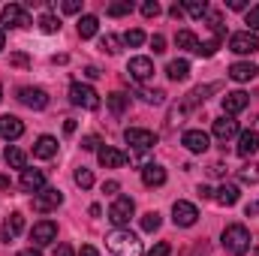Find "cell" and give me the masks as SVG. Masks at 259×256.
<instances>
[{
    "instance_id": "6da1fadb",
    "label": "cell",
    "mask_w": 259,
    "mask_h": 256,
    "mask_svg": "<svg viewBox=\"0 0 259 256\" xmlns=\"http://www.w3.org/2000/svg\"><path fill=\"white\" fill-rule=\"evenodd\" d=\"M106 247L115 256H142V241L130 229H115L106 235Z\"/></svg>"
},
{
    "instance_id": "7a4b0ae2",
    "label": "cell",
    "mask_w": 259,
    "mask_h": 256,
    "mask_svg": "<svg viewBox=\"0 0 259 256\" xmlns=\"http://www.w3.org/2000/svg\"><path fill=\"white\" fill-rule=\"evenodd\" d=\"M223 247H226L229 253H235V256L247 253V250H250V229L241 226V223L226 226V229H223Z\"/></svg>"
},
{
    "instance_id": "3957f363",
    "label": "cell",
    "mask_w": 259,
    "mask_h": 256,
    "mask_svg": "<svg viewBox=\"0 0 259 256\" xmlns=\"http://www.w3.org/2000/svg\"><path fill=\"white\" fill-rule=\"evenodd\" d=\"M69 100H72V106H81V109H88V112H97V109H100V94H97L91 84H81V81H75V84L69 88Z\"/></svg>"
},
{
    "instance_id": "277c9868",
    "label": "cell",
    "mask_w": 259,
    "mask_h": 256,
    "mask_svg": "<svg viewBox=\"0 0 259 256\" xmlns=\"http://www.w3.org/2000/svg\"><path fill=\"white\" fill-rule=\"evenodd\" d=\"M133 211H136V202H133L130 196H118V199L112 202V208H109V220H112L118 229H124L130 223V217H133Z\"/></svg>"
},
{
    "instance_id": "5b68a950",
    "label": "cell",
    "mask_w": 259,
    "mask_h": 256,
    "mask_svg": "<svg viewBox=\"0 0 259 256\" xmlns=\"http://www.w3.org/2000/svg\"><path fill=\"white\" fill-rule=\"evenodd\" d=\"M124 139H127V145L133 151H151L154 145H157V133H151V130H142V127H130L124 133Z\"/></svg>"
},
{
    "instance_id": "8992f818",
    "label": "cell",
    "mask_w": 259,
    "mask_h": 256,
    "mask_svg": "<svg viewBox=\"0 0 259 256\" xmlns=\"http://www.w3.org/2000/svg\"><path fill=\"white\" fill-rule=\"evenodd\" d=\"M229 52H235V55H253V52H259V36L250 33V30L232 33L229 36Z\"/></svg>"
},
{
    "instance_id": "52a82bcc",
    "label": "cell",
    "mask_w": 259,
    "mask_h": 256,
    "mask_svg": "<svg viewBox=\"0 0 259 256\" xmlns=\"http://www.w3.org/2000/svg\"><path fill=\"white\" fill-rule=\"evenodd\" d=\"M58 205H64V193L55 190V187H46V190L33 193V211L46 214V211H55Z\"/></svg>"
},
{
    "instance_id": "ba28073f",
    "label": "cell",
    "mask_w": 259,
    "mask_h": 256,
    "mask_svg": "<svg viewBox=\"0 0 259 256\" xmlns=\"http://www.w3.org/2000/svg\"><path fill=\"white\" fill-rule=\"evenodd\" d=\"M0 24H3V27H27V24H30V15L24 12V6L9 3V6L0 9Z\"/></svg>"
},
{
    "instance_id": "9c48e42d",
    "label": "cell",
    "mask_w": 259,
    "mask_h": 256,
    "mask_svg": "<svg viewBox=\"0 0 259 256\" xmlns=\"http://www.w3.org/2000/svg\"><path fill=\"white\" fill-rule=\"evenodd\" d=\"M58 238V223H52V220H39V223H33V229H30V241H33V247H46V244H52Z\"/></svg>"
},
{
    "instance_id": "30bf717a",
    "label": "cell",
    "mask_w": 259,
    "mask_h": 256,
    "mask_svg": "<svg viewBox=\"0 0 259 256\" xmlns=\"http://www.w3.org/2000/svg\"><path fill=\"white\" fill-rule=\"evenodd\" d=\"M172 220H175V226H193L196 220H199V211H196L193 202L178 199V202L172 205Z\"/></svg>"
},
{
    "instance_id": "8fae6325",
    "label": "cell",
    "mask_w": 259,
    "mask_h": 256,
    "mask_svg": "<svg viewBox=\"0 0 259 256\" xmlns=\"http://www.w3.org/2000/svg\"><path fill=\"white\" fill-rule=\"evenodd\" d=\"M18 100H21L27 109H36V112L49 106V94H46L42 88H21V91H18Z\"/></svg>"
},
{
    "instance_id": "7c38bea8",
    "label": "cell",
    "mask_w": 259,
    "mask_h": 256,
    "mask_svg": "<svg viewBox=\"0 0 259 256\" xmlns=\"http://www.w3.org/2000/svg\"><path fill=\"white\" fill-rule=\"evenodd\" d=\"M97 160H100V166H106V169H121V166L127 163V154L118 151V148H112V145H103V148L97 151Z\"/></svg>"
},
{
    "instance_id": "4fadbf2b",
    "label": "cell",
    "mask_w": 259,
    "mask_h": 256,
    "mask_svg": "<svg viewBox=\"0 0 259 256\" xmlns=\"http://www.w3.org/2000/svg\"><path fill=\"white\" fill-rule=\"evenodd\" d=\"M181 145H184L187 151H193V154H205L208 145H211V139H208V133H202V130H187V133L181 136Z\"/></svg>"
},
{
    "instance_id": "5bb4252c",
    "label": "cell",
    "mask_w": 259,
    "mask_h": 256,
    "mask_svg": "<svg viewBox=\"0 0 259 256\" xmlns=\"http://www.w3.org/2000/svg\"><path fill=\"white\" fill-rule=\"evenodd\" d=\"M127 72H130V78H136V81H148L154 75V61L151 58H130Z\"/></svg>"
},
{
    "instance_id": "9a60e30c",
    "label": "cell",
    "mask_w": 259,
    "mask_h": 256,
    "mask_svg": "<svg viewBox=\"0 0 259 256\" xmlns=\"http://www.w3.org/2000/svg\"><path fill=\"white\" fill-rule=\"evenodd\" d=\"M247 103H250V97H247L244 91H232V94H226V97H223V112H226V118H232V115L244 112V109H247Z\"/></svg>"
},
{
    "instance_id": "2e32d148",
    "label": "cell",
    "mask_w": 259,
    "mask_h": 256,
    "mask_svg": "<svg viewBox=\"0 0 259 256\" xmlns=\"http://www.w3.org/2000/svg\"><path fill=\"white\" fill-rule=\"evenodd\" d=\"M235 136H238V121H232V118H226V115L214 121V139L223 142V148H226V142L235 139Z\"/></svg>"
},
{
    "instance_id": "e0dca14e",
    "label": "cell",
    "mask_w": 259,
    "mask_h": 256,
    "mask_svg": "<svg viewBox=\"0 0 259 256\" xmlns=\"http://www.w3.org/2000/svg\"><path fill=\"white\" fill-rule=\"evenodd\" d=\"M21 190L24 193L46 190V175H42V169H24V172H21Z\"/></svg>"
},
{
    "instance_id": "ac0fdd59",
    "label": "cell",
    "mask_w": 259,
    "mask_h": 256,
    "mask_svg": "<svg viewBox=\"0 0 259 256\" xmlns=\"http://www.w3.org/2000/svg\"><path fill=\"white\" fill-rule=\"evenodd\" d=\"M142 184L145 187H163L166 184V169L157 163H145L142 166Z\"/></svg>"
},
{
    "instance_id": "d6986e66",
    "label": "cell",
    "mask_w": 259,
    "mask_h": 256,
    "mask_svg": "<svg viewBox=\"0 0 259 256\" xmlns=\"http://www.w3.org/2000/svg\"><path fill=\"white\" fill-rule=\"evenodd\" d=\"M21 133H24V124L15 115H0V136L3 139L15 142V139H21Z\"/></svg>"
},
{
    "instance_id": "ffe728a7",
    "label": "cell",
    "mask_w": 259,
    "mask_h": 256,
    "mask_svg": "<svg viewBox=\"0 0 259 256\" xmlns=\"http://www.w3.org/2000/svg\"><path fill=\"white\" fill-rule=\"evenodd\" d=\"M58 154V139L55 136H39L36 145H33V157L36 160H52Z\"/></svg>"
},
{
    "instance_id": "44dd1931",
    "label": "cell",
    "mask_w": 259,
    "mask_h": 256,
    "mask_svg": "<svg viewBox=\"0 0 259 256\" xmlns=\"http://www.w3.org/2000/svg\"><path fill=\"white\" fill-rule=\"evenodd\" d=\"M259 151V133L256 130H244L238 136V157H250Z\"/></svg>"
},
{
    "instance_id": "7402d4cb",
    "label": "cell",
    "mask_w": 259,
    "mask_h": 256,
    "mask_svg": "<svg viewBox=\"0 0 259 256\" xmlns=\"http://www.w3.org/2000/svg\"><path fill=\"white\" fill-rule=\"evenodd\" d=\"M259 66L250 64V61H238V64L229 66V78H235V81H250V78H256Z\"/></svg>"
},
{
    "instance_id": "603a6c76",
    "label": "cell",
    "mask_w": 259,
    "mask_h": 256,
    "mask_svg": "<svg viewBox=\"0 0 259 256\" xmlns=\"http://www.w3.org/2000/svg\"><path fill=\"white\" fill-rule=\"evenodd\" d=\"M21 229H24V217L15 211V214H9V217L3 220V229H0V235H3V241L9 244V241H12V238L21 232Z\"/></svg>"
},
{
    "instance_id": "cb8c5ba5",
    "label": "cell",
    "mask_w": 259,
    "mask_h": 256,
    "mask_svg": "<svg viewBox=\"0 0 259 256\" xmlns=\"http://www.w3.org/2000/svg\"><path fill=\"white\" fill-rule=\"evenodd\" d=\"M238 196H241V190H238L235 184H223V187H217V190H214L217 205H223V208H232V205L238 202Z\"/></svg>"
},
{
    "instance_id": "d4e9b609",
    "label": "cell",
    "mask_w": 259,
    "mask_h": 256,
    "mask_svg": "<svg viewBox=\"0 0 259 256\" xmlns=\"http://www.w3.org/2000/svg\"><path fill=\"white\" fill-rule=\"evenodd\" d=\"M106 106H109L112 115H124V112L130 109V97L127 94H121V91H115V94L106 97Z\"/></svg>"
},
{
    "instance_id": "484cf974",
    "label": "cell",
    "mask_w": 259,
    "mask_h": 256,
    "mask_svg": "<svg viewBox=\"0 0 259 256\" xmlns=\"http://www.w3.org/2000/svg\"><path fill=\"white\" fill-rule=\"evenodd\" d=\"M97 27H100L97 15H81V18H78V36H81V39L97 36Z\"/></svg>"
},
{
    "instance_id": "4316f807",
    "label": "cell",
    "mask_w": 259,
    "mask_h": 256,
    "mask_svg": "<svg viewBox=\"0 0 259 256\" xmlns=\"http://www.w3.org/2000/svg\"><path fill=\"white\" fill-rule=\"evenodd\" d=\"M166 75H169L172 81H187V75H190V64H187V61H172V64L166 66Z\"/></svg>"
},
{
    "instance_id": "83f0119b",
    "label": "cell",
    "mask_w": 259,
    "mask_h": 256,
    "mask_svg": "<svg viewBox=\"0 0 259 256\" xmlns=\"http://www.w3.org/2000/svg\"><path fill=\"white\" fill-rule=\"evenodd\" d=\"M6 163L12 166V169H27V157H24V151L21 148H6Z\"/></svg>"
},
{
    "instance_id": "f1b7e54d",
    "label": "cell",
    "mask_w": 259,
    "mask_h": 256,
    "mask_svg": "<svg viewBox=\"0 0 259 256\" xmlns=\"http://www.w3.org/2000/svg\"><path fill=\"white\" fill-rule=\"evenodd\" d=\"M175 42H178L181 49H187V52H193V55H196V49H199V39H196V33H193V30H178V36H175Z\"/></svg>"
},
{
    "instance_id": "f546056e",
    "label": "cell",
    "mask_w": 259,
    "mask_h": 256,
    "mask_svg": "<svg viewBox=\"0 0 259 256\" xmlns=\"http://www.w3.org/2000/svg\"><path fill=\"white\" fill-rule=\"evenodd\" d=\"M100 49H103L106 55H121V39H118L115 33H106V36L100 39Z\"/></svg>"
},
{
    "instance_id": "4dcf8cb0",
    "label": "cell",
    "mask_w": 259,
    "mask_h": 256,
    "mask_svg": "<svg viewBox=\"0 0 259 256\" xmlns=\"http://www.w3.org/2000/svg\"><path fill=\"white\" fill-rule=\"evenodd\" d=\"M238 178H241L244 184H259V166H256V163L241 166V169H238Z\"/></svg>"
},
{
    "instance_id": "1f68e13d",
    "label": "cell",
    "mask_w": 259,
    "mask_h": 256,
    "mask_svg": "<svg viewBox=\"0 0 259 256\" xmlns=\"http://www.w3.org/2000/svg\"><path fill=\"white\" fill-rule=\"evenodd\" d=\"M184 9H187L193 18H205V15H208V3H205V0H187Z\"/></svg>"
},
{
    "instance_id": "d6a6232c",
    "label": "cell",
    "mask_w": 259,
    "mask_h": 256,
    "mask_svg": "<svg viewBox=\"0 0 259 256\" xmlns=\"http://www.w3.org/2000/svg\"><path fill=\"white\" fill-rule=\"evenodd\" d=\"M106 12H109L112 18H121V15H130V12H133V3H130V0H118V3H112Z\"/></svg>"
},
{
    "instance_id": "836d02e7",
    "label": "cell",
    "mask_w": 259,
    "mask_h": 256,
    "mask_svg": "<svg viewBox=\"0 0 259 256\" xmlns=\"http://www.w3.org/2000/svg\"><path fill=\"white\" fill-rule=\"evenodd\" d=\"M39 30H42V33H58V30H61V18L42 15V18H39Z\"/></svg>"
},
{
    "instance_id": "e575fe53",
    "label": "cell",
    "mask_w": 259,
    "mask_h": 256,
    "mask_svg": "<svg viewBox=\"0 0 259 256\" xmlns=\"http://www.w3.org/2000/svg\"><path fill=\"white\" fill-rule=\"evenodd\" d=\"M217 49H220V36H214V39H208V42H199L196 55H199V58H211Z\"/></svg>"
},
{
    "instance_id": "d590c367",
    "label": "cell",
    "mask_w": 259,
    "mask_h": 256,
    "mask_svg": "<svg viewBox=\"0 0 259 256\" xmlns=\"http://www.w3.org/2000/svg\"><path fill=\"white\" fill-rule=\"evenodd\" d=\"M75 184H78L81 190L94 187V172H91V169H84V166H81V169H75Z\"/></svg>"
},
{
    "instance_id": "8d00e7d4",
    "label": "cell",
    "mask_w": 259,
    "mask_h": 256,
    "mask_svg": "<svg viewBox=\"0 0 259 256\" xmlns=\"http://www.w3.org/2000/svg\"><path fill=\"white\" fill-rule=\"evenodd\" d=\"M142 229H145V232H157V229H160V214H157V211H148V214L142 217Z\"/></svg>"
},
{
    "instance_id": "74e56055",
    "label": "cell",
    "mask_w": 259,
    "mask_h": 256,
    "mask_svg": "<svg viewBox=\"0 0 259 256\" xmlns=\"http://www.w3.org/2000/svg\"><path fill=\"white\" fill-rule=\"evenodd\" d=\"M124 42H127V46H133V49H139V46L145 42V33H142L139 27H133V30H127V33H124Z\"/></svg>"
},
{
    "instance_id": "f35d334b",
    "label": "cell",
    "mask_w": 259,
    "mask_h": 256,
    "mask_svg": "<svg viewBox=\"0 0 259 256\" xmlns=\"http://www.w3.org/2000/svg\"><path fill=\"white\" fill-rule=\"evenodd\" d=\"M139 97H142V100H145L148 106H160L166 94H163V91H139Z\"/></svg>"
},
{
    "instance_id": "ab89813d",
    "label": "cell",
    "mask_w": 259,
    "mask_h": 256,
    "mask_svg": "<svg viewBox=\"0 0 259 256\" xmlns=\"http://www.w3.org/2000/svg\"><path fill=\"white\" fill-rule=\"evenodd\" d=\"M160 12H163V9H160L157 0H145V3H142V15H145V18H157Z\"/></svg>"
},
{
    "instance_id": "60d3db41",
    "label": "cell",
    "mask_w": 259,
    "mask_h": 256,
    "mask_svg": "<svg viewBox=\"0 0 259 256\" xmlns=\"http://www.w3.org/2000/svg\"><path fill=\"white\" fill-rule=\"evenodd\" d=\"M244 21H247V30H250V33L259 30V6H250V9H247V18H244Z\"/></svg>"
},
{
    "instance_id": "b9f144b4",
    "label": "cell",
    "mask_w": 259,
    "mask_h": 256,
    "mask_svg": "<svg viewBox=\"0 0 259 256\" xmlns=\"http://www.w3.org/2000/svg\"><path fill=\"white\" fill-rule=\"evenodd\" d=\"M151 49H154V55H163L166 52V36L163 33H154L151 36Z\"/></svg>"
},
{
    "instance_id": "7bdbcfd3",
    "label": "cell",
    "mask_w": 259,
    "mask_h": 256,
    "mask_svg": "<svg viewBox=\"0 0 259 256\" xmlns=\"http://www.w3.org/2000/svg\"><path fill=\"white\" fill-rule=\"evenodd\" d=\"M172 253V244L169 241H160V244H154L151 250H148V256H169Z\"/></svg>"
},
{
    "instance_id": "ee69618b",
    "label": "cell",
    "mask_w": 259,
    "mask_h": 256,
    "mask_svg": "<svg viewBox=\"0 0 259 256\" xmlns=\"http://www.w3.org/2000/svg\"><path fill=\"white\" fill-rule=\"evenodd\" d=\"M61 9H64L66 15H75V12H81V0H64Z\"/></svg>"
},
{
    "instance_id": "f6af8a7d",
    "label": "cell",
    "mask_w": 259,
    "mask_h": 256,
    "mask_svg": "<svg viewBox=\"0 0 259 256\" xmlns=\"http://www.w3.org/2000/svg\"><path fill=\"white\" fill-rule=\"evenodd\" d=\"M81 148H84V151H97V148H100V139H97V136H88V139H81Z\"/></svg>"
},
{
    "instance_id": "bcb514c9",
    "label": "cell",
    "mask_w": 259,
    "mask_h": 256,
    "mask_svg": "<svg viewBox=\"0 0 259 256\" xmlns=\"http://www.w3.org/2000/svg\"><path fill=\"white\" fill-rule=\"evenodd\" d=\"M9 61H12L15 66H27V64H30V61H27V55H12Z\"/></svg>"
},
{
    "instance_id": "7dc6e473",
    "label": "cell",
    "mask_w": 259,
    "mask_h": 256,
    "mask_svg": "<svg viewBox=\"0 0 259 256\" xmlns=\"http://www.w3.org/2000/svg\"><path fill=\"white\" fill-rule=\"evenodd\" d=\"M55 256H75V253H72V247H69V244H58Z\"/></svg>"
},
{
    "instance_id": "c3c4849f",
    "label": "cell",
    "mask_w": 259,
    "mask_h": 256,
    "mask_svg": "<svg viewBox=\"0 0 259 256\" xmlns=\"http://www.w3.org/2000/svg\"><path fill=\"white\" fill-rule=\"evenodd\" d=\"M118 190H121L118 181H106V184H103V193H118Z\"/></svg>"
},
{
    "instance_id": "681fc988",
    "label": "cell",
    "mask_w": 259,
    "mask_h": 256,
    "mask_svg": "<svg viewBox=\"0 0 259 256\" xmlns=\"http://www.w3.org/2000/svg\"><path fill=\"white\" fill-rule=\"evenodd\" d=\"M208 172H211V175H214V178H220V175H223V172H226V166H223V163H214V166H211V169H208Z\"/></svg>"
},
{
    "instance_id": "f907efd6",
    "label": "cell",
    "mask_w": 259,
    "mask_h": 256,
    "mask_svg": "<svg viewBox=\"0 0 259 256\" xmlns=\"http://www.w3.org/2000/svg\"><path fill=\"white\" fill-rule=\"evenodd\" d=\"M78 256H100V250H97V247H91V244H84V247L78 250Z\"/></svg>"
},
{
    "instance_id": "816d5d0a",
    "label": "cell",
    "mask_w": 259,
    "mask_h": 256,
    "mask_svg": "<svg viewBox=\"0 0 259 256\" xmlns=\"http://www.w3.org/2000/svg\"><path fill=\"white\" fill-rule=\"evenodd\" d=\"M169 15H172V18H181V15H184V6H178V3L169 6Z\"/></svg>"
},
{
    "instance_id": "f5cc1de1",
    "label": "cell",
    "mask_w": 259,
    "mask_h": 256,
    "mask_svg": "<svg viewBox=\"0 0 259 256\" xmlns=\"http://www.w3.org/2000/svg\"><path fill=\"white\" fill-rule=\"evenodd\" d=\"M84 78H100V69L97 66H84Z\"/></svg>"
},
{
    "instance_id": "db71d44e",
    "label": "cell",
    "mask_w": 259,
    "mask_h": 256,
    "mask_svg": "<svg viewBox=\"0 0 259 256\" xmlns=\"http://www.w3.org/2000/svg\"><path fill=\"white\" fill-rule=\"evenodd\" d=\"M226 6H229V9H244V6H247V0H229Z\"/></svg>"
},
{
    "instance_id": "11a10c76",
    "label": "cell",
    "mask_w": 259,
    "mask_h": 256,
    "mask_svg": "<svg viewBox=\"0 0 259 256\" xmlns=\"http://www.w3.org/2000/svg\"><path fill=\"white\" fill-rule=\"evenodd\" d=\"M18 256H42L39 247H27V250H18Z\"/></svg>"
},
{
    "instance_id": "9f6ffc18",
    "label": "cell",
    "mask_w": 259,
    "mask_h": 256,
    "mask_svg": "<svg viewBox=\"0 0 259 256\" xmlns=\"http://www.w3.org/2000/svg\"><path fill=\"white\" fill-rule=\"evenodd\" d=\"M9 187H12V181L6 175H0V190H9Z\"/></svg>"
},
{
    "instance_id": "6f0895ef",
    "label": "cell",
    "mask_w": 259,
    "mask_h": 256,
    "mask_svg": "<svg viewBox=\"0 0 259 256\" xmlns=\"http://www.w3.org/2000/svg\"><path fill=\"white\" fill-rule=\"evenodd\" d=\"M64 133H75V121H72V118H66V124H64Z\"/></svg>"
},
{
    "instance_id": "680465c9",
    "label": "cell",
    "mask_w": 259,
    "mask_h": 256,
    "mask_svg": "<svg viewBox=\"0 0 259 256\" xmlns=\"http://www.w3.org/2000/svg\"><path fill=\"white\" fill-rule=\"evenodd\" d=\"M199 196H202V199H214V193L208 190V187H199Z\"/></svg>"
},
{
    "instance_id": "91938a15",
    "label": "cell",
    "mask_w": 259,
    "mask_h": 256,
    "mask_svg": "<svg viewBox=\"0 0 259 256\" xmlns=\"http://www.w3.org/2000/svg\"><path fill=\"white\" fill-rule=\"evenodd\" d=\"M3 42H6V36H3V27H0V52H3Z\"/></svg>"
},
{
    "instance_id": "94428289",
    "label": "cell",
    "mask_w": 259,
    "mask_h": 256,
    "mask_svg": "<svg viewBox=\"0 0 259 256\" xmlns=\"http://www.w3.org/2000/svg\"><path fill=\"white\" fill-rule=\"evenodd\" d=\"M0 100H3V88H0Z\"/></svg>"
},
{
    "instance_id": "6125c7cd",
    "label": "cell",
    "mask_w": 259,
    "mask_h": 256,
    "mask_svg": "<svg viewBox=\"0 0 259 256\" xmlns=\"http://www.w3.org/2000/svg\"><path fill=\"white\" fill-rule=\"evenodd\" d=\"M256 133H259V124H256Z\"/></svg>"
}]
</instances>
